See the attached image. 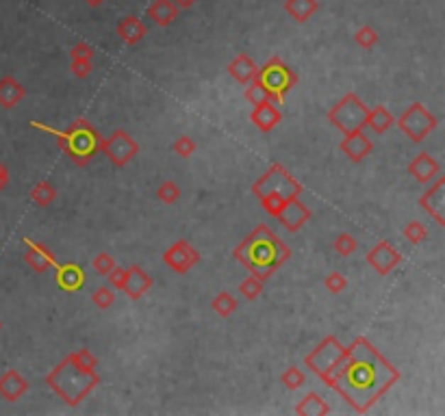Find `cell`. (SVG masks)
<instances>
[{
  "label": "cell",
  "mask_w": 445,
  "mask_h": 416,
  "mask_svg": "<svg viewBox=\"0 0 445 416\" xmlns=\"http://www.w3.org/2000/svg\"><path fill=\"white\" fill-rule=\"evenodd\" d=\"M402 373L365 336L354 338L335 362L324 384L335 390L354 412L367 414L397 382Z\"/></svg>",
  "instance_id": "cell-1"
},
{
  "label": "cell",
  "mask_w": 445,
  "mask_h": 416,
  "mask_svg": "<svg viewBox=\"0 0 445 416\" xmlns=\"http://www.w3.org/2000/svg\"><path fill=\"white\" fill-rule=\"evenodd\" d=\"M96 366H98L96 356L89 349H79L70 354L46 375V384L67 405L74 407L100 384V375Z\"/></svg>",
  "instance_id": "cell-2"
},
{
  "label": "cell",
  "mask_w": 445,
  "mask_h": 416,
  "mask_svg": "<svg viewBox=\"0 0 445 416\" xmlns=\"http://www.w3.org/2000/svg\"><path fill=\"white\" fill-rule=\"evenodd\" d=\"M233 256L250 271V276L265 282L291 258V249L265 223H261L233 249Z\"/></svg>",
  "instance_id": "cell-3"
},
{
  "label": "cell",
  "mask_w": 445,
  "mask_h": 416,
  "mask_svg": "<svg viewBox=\"0 0 445 416\" xmlns=\"http://www.w3.org/2000/svg\"><path fill=\"white\" fill-rule=\"evenodd\" d=\"M31 126L44 135L55 137L59 147L74 161V165H79V167L89 165V161L100 152L102 137L87 120H77L65 130H57V128L46 126L42 122H31Z\"/></svg>",
  "instance_id": "cell-4"
},
{
  "label": "cell",
  "mask_w": 445,
  "mask_h": 416,
  "mask_svg": "<svg viewBox=\"0 0 445 416\" xmlns=\"http://www.w3.org/2000/svg\"><path fill=\"white\" fill-rule=\"evenodd\" d=\"M256 81L265 87L272 102L282 104L287 94L295 87V83H298V74H295L280 57H272L258 67Z\"/></svg>",
  "instance_id": "cell-5"
},
{
  "label": "cell",
  "mask_w": 445,
  "mask_h": 416,
  "mask_svg": "<svg viewBox=\"0 0 445 416\" xmlns=\"http://www.w3.org/2000/svg\"><path fill=\"white\" fill-rule=\"evenodd\" d=\"M254 198H263L268 193H276L285 200L300 198L302 196V184L295 180L280 163H274L268 167V172L252 184Z\"/></svg>",
  "instance_id": "cell-6"
},
{
  "label": "cell",
  "mask_w": 445,
  "mask_h": 416,
  "mask_svg": "<svg viewBox=\"0 0 445 416\" xmlns=\"http://www.w3.org/2000/svg\"><path fill=\"white\" fill-rule=\"evenodd\" d=\"M367 106L365 102L356 96V94H346L335 106L328 111V122L335 126L337 130H341L344 135L348 133H356L365 128V120H367Z\"/></svg>",
  "instance_id": "cell-7"
},
{
  "label": "cell",
  "mask_w": 445,
  "mask_h": 416,
  "mask_svg": "<svg viewBox=\"0 0 445 416\" xmlns=\"http://www.w3.org/2000/svg\"><path fill=\"white\" fill-rule=\"evenodd\" d=\"M397 128L409 137L413 143H422L434 128H436V118L422 104V102H413L409 108H406L402 116L395 120Z\"/></svg>",
  "instance_id": "cell-8"
},
{
  "label": "cell",
  "mask_w": 445,
  "mask_h": 416,
  "mask_svg": "<svg viewBox=\"0 0 445 416\" xmlns=\"http://www.w3.org/2000/svg\"><path fill=\"white\" fill-rule=\"evenodd\" d=\"M100 152H104V157L111 161L114 167H124L139 154V143L126 130L118 128L106 139H102Z\"/></svg>",
  "instance_id": "cell-9"
},
{
  "label": "cell",
  "mask_w": 445,
  "mask_h": 416,
  "mask_svg": "<svg viewBox=\"0 0 445 416\" xmlns=\"http://www.w3.org/2000/svg\"><path fill=\"white\" fill-rule=\"evenodd\" d=\"M344 349H346V345H341V340L335 334H328L322 343L304 358V364H307V369H311L319 377V380H324L326 373L335 366V362L341 358Z\"/></svg>",
  "instance_id": "cell-10"
},
{
  "label": "cell",
  "mask_w": 445,
  "mask_h": 416,
  "mask_svg": "<svg viewBox=\"0 0 445 416\" xmlns=\"http://www.w3.org/2000/svg\"><path fill=\"white\" fill-rule=\"evenodd\" d=\"M163 262L176 274H187L189 269H194L196 264L200 262V252L187 241H176L163 254Z\"/></svg>",
  "instance_id": "cell-11"
},
{
  "label": "cell",
  "mask_w": 445,
  "mask_h": 416,
  "mask_svg": "<svg viewBox=\"0 0 445 416\" xmlns=\"http://www.w3.org/2000/svg\"><path fill=\"white\" fill-rule=\"evenodd\" d=\"M419 206L439 223V225H445V178L436 176L428 191L419 198Z\"/></svg>",
  "instance_id": "cell-12"
},
{
  "label": "cell",
  "mask_w": 445,
  "mask_h": 416,
  "mask_svg": "<svg viewBox=\"0 0 445 416\" xmlns=\"http://www.w3.org/2000/svg\"><path fill=\"white\" fill-rule=\"evenodd\" d=\"M365 258L369 264H372V269H376V274H380V276H389L402 262V254L389 241H380L378 245H374L367 252Z\"/></svg>",
  "instance_id": "cell-13"
},
{
  "label": "cell",
  "mask_w": 445,
  "mask_h": 416,
  "mask_svg": "<svg viewBox=\"0 0 445 416\" xmlns=\"http://www.w3.org/2000/svg\"><path fill=\"white\" fill-rule=\"evenodd\" d=\"M276 219L282 223V228H287L289 232H298L302 225L311 219V208L300 198H291V200L285 202V206L280 208Z\"/></svg>",
  "instance_id": "cell-14"
},
{
  "label": "cell",
  "mask_w": 445,
  "mask_h": 416,
  "mask_svg": "<svg viewBox=\"0 0 445 416\" xmlns=\"http://www.w3.org/2000/svg\"><path fill=\"white\" fill-rule=\"evenodd\" d=\"M55 280L57 286L65 293H77L85 284V271L77 262H57L55 264Z\"/></svg>",
  "instance_id": "cell-15"
},
{
  "label": "cell",
  "mask_w": 445,
  "mask_h": 416,
  "mask_svg": "<svg viewBox=\"0 0 445 416\" xmlns=\"http://www.w3.org/2000/svg\"><path fill=\"white\" fill-rule=\"evenodd\" d=\"M24 241V245H26V254H24V260H26V264L33 269V271H37V274H46L48 269H53L55 264H57V258L50 254V249H46V245H42V243H37V241H33V239H22Z\"/></svg>",
  "instance_id": "cell-16"
},
{
  "label": "cell",
  "mask_w": 445,
  "mask_h": 416,
  "mask_svg": "<svg viewBox=\"0 0 445 416\" xmlns=\"http://www.w3.org/2000/svg\"><path fill=\"white\" fill-rule=\"evenodd\" d=\"M339 147H341V152H344L350 161L361 163L365 157L372 154L374 143H372V139H369L363 130H356V133H348V135H344V139H341Z\"/></svg>",
  "instance_id": "cell-17"
},
{
  "label": "cell",
  "mask_w": 445,
  "mask_h": 416,
  "mask_svg": "<svg viewBox=\"0 0 445 416\" xmlns=\"http://www.w3.org/2000/svg\"><path fill=\"white\" fill-rule=\"evenodd\" d=\"M28 393V382L20 375V371L16 369H7L3 375H0V397L5 401H18Z\"/></svg>",
  "instance_id": "cell-18"
},
{
  "label": "cell",
  "mask_w": 445,
  "mask_h": 416,
  "mask_svg": "<svg viewBox=\"0 0 445 416\" xmlns=\"http://www.w3.org/2000/svg\"><path fill=\"white\" fill-rule=\"evenodd\" d=\"M282 116H280V111L274 106L272 100L263 102V104H258L252 108L250 113V122L261 130V133H272L278 124H280Z\"/></svg>",
  "instance_id": "cell-19"
},
{
  "label": "cell",
  "mask_w": 445,
  "mask_h": 416,
  "mask_svg": "<svg viewBox=\"0 0 445 416\" xmlns=\"http://www.w3.org/2000/svg\"><path fill=\"white\" fill-rule=\"evenodd\" d=\"M441 172V165L436 163L434 157H430L428 152H419L411 163H409V174L422 182V184H430Z\"/></svg>",
  "instance_id": "cell-20"
},
{
  "label": "cell",
  "mask_w": 445,
  "mask_h": 416,
  "mask_svg": "<svg viewBox=\"0 0 445 416\" xmlns=\"http://www.w3.org/2000/svg\"><path fill=\"white\" fill-rule=\"evenodd\" d=\"M153 288V278L148 276L139 264H133V267H128V278H126V284H124V293L133 299V301H137V299H141L148 291Z\"/></svg>",
  "instance_id": "cell-21"
},
{
  "label": "cell",
  "mask_w": 445,
  "mask_h": 416,
  "mask_svg": "<svg viewBox=\"0 0 445 416\" xmlns=\"http://www.w3.org/2000/svg\"><path fill=\"white\" fill-rule=\"evenodd\" d=\"M229 74L241 85H248L256 79V74H258V65L243 52H239L231 63H229Z\"/></svg>",
  "instance_id": "cell-22"
},
{
  "label": "cell",
  "mask_w": 445,
  "mask_h": 416,
  "mask_svg": "<svg viewBox=\"0 0 445 416\" xmlns=\"http://www.w3.org/2000/svg\"><path fill=\"white\" fill-rule=\"evenodd\" d=\"M116 33L120 35V40H122L124 44H128V46H137V44L143 40V37H145L148 28H145V24H143L139 18L128 16V18H122V20L118 22Z\"/></svg>",
  "instance_id": "cell-23"
},
{
  "label": "cell",
  "mask_w": 445,
  "mask_h": 416,
  "mask_svg": "<svg viewBox=\"0 0 445 416\" xmlns=\"http://www.w3.org/2000/svg\"><path fill=\"white\" fill-rule=\"evenodd\" d=\"M178 7L174 0H153L150 7L145 9V16L150 18L157 26H170L178 18Z\"/></svg>",
  "instance_id": "cell-24"
},
{
  "label": "cell",
  "mask_w": 445,
  "mask_h": 416,
  "mask_svg": "<svg viewBox=\"0 0 445 416\" xmlns=\"http://www.w3.org/2000/svg\"><path fill=\"white\" fill-rule=\"evenodd\" d=\"M26 96V89L13 79V77H3L0 79V106L3 108H13L18 106Z\"/></svg>",
  "instance_id": "cell-25"
},
{
  "label": "cell",
  "mask_w": 445,
  "mask_h": 416,
  "mask_svg": "<svg viewBox=\"0 0 445 416\" xmlns=\"http://www.w3.org/2000/svg\"><path fill=\"white\" fill-rule=\"evenodd\" d=\"M395 124V118L391 116V111L387 106H374L367 111V120H365V128H369L376 135H385L391 126Z\"/></svg>",
  "instance_id": "cell-26"
},
{
  "label": "cell",
  "mask_w": 445,
  "mask_h": 416,
  "mask_svg": "<svg viewBox=\"0 0 445 416\" xmlns=\"http://www.w3.org/2000/svg\"><path fill=\"white\" fill-rule=\"evenodd\" d=\"M293 412L298 416H326L330 414V405L317 393H309L302 401H298Z\"/></svg>",
  "instance_id": "cell-27"
},
{
  "label": "cell",
  "mask_w": 445,
  "mask_h": 416,
  "mask_svg": "<svg viewBox=\"0 0 445 416\" xmlns=\"http://www.w3.org/2000/svg\"><path fill=\"white\" fill-rule=\"evenodd\" d=\"M285 11L295 22H307L317 11V0H285Z\"/></svg>",
  "instance_id": "cell-28"
},
{
  "label": "cell",
  "mask_w": 445,
  "mask_h": 416,
  "mask_svg": "<svg viewBox=\"0 0 445 416\" xmlns=\"http://www.w3.org/2000/svg\"><path fill=\"white\" fill-rule=\"evenodd\" d=\"M237 299L229 293V291H221V293H217L215 297H213V301H211V308H213V313L215 315H219L221 319H229L235 310H237Z\"/></svg>",
  "instance_id": "cell-29"
},
{
  "label": "cell",
  "mask_w": 445,
  "mask_h": 416,
  "mask_svg": "<svg viewBox=\"0 0 445 416\" xmlns=\"http://www.w3.org/2000/svg\"><path fill=\"white\" fill-rule=\"evenodd\" d=\"M31 200L37 204V206H50L55 200H57V189L48 182V180H40L31 191Z\"/></svg>",
  "instance_id": "cell-30"
},
{
  "label": "cell",
  "mask_w": 445,
  "mask_h": 416,
  "mask_svg": "<svg viewBox=\"0 0 445 416\" xmlns=\"http://www.w3.org/2000/svg\"><path fill=\"white\" fill-rule=\"evenodd\" d=\"M354 42H356L361 48H365V50H372V48L378 44V33H376V28H372L369 24H365V26H361V28L354 33Z\"/></svg>",
  "instance_id": "cell-31"
},
{
  "label": "cell",
  "mask_w": 445,
  "mask_h": 416,
  "mask_svg": "<svg viewBox=\"0 0 445 416\" xmlns=\"http://www.w3.org/2000/svg\"><path fill=\"white\" fill-rule=\"evenodd\" d=\"M404 239L411 241L413 245H419L428 239V228L422 221H411L404 225Z\"/></svg>",
  "instance_id": "cell-32"
},
{
  "label": "cell",
  "mask_w": 445,
  "mask_h": 416,
  "mask_svg": "<svg viewBox=\"0 0 445 416\" xmlns=\"http://www.w3.org/2000/svg\"><path fill=\"white\" fill-rule=\"evenodd\" d=\"M304 373H302V369L300 366H289L282 375H280V382L289 388V390H298L302 384H304Z\"/></svg>",
  "instance_id": "cell-33"
},
{
  "label": "cell",
  "mask_w": 445,
  "mask_h": 416,
  "mask_svg": "<svg viewBox=\"0 0 445 416\" xmlns=\"http://www.w3.org/2000/svg\"><path fill=\"white\" fill-rule=\"evenodd\" d=\"M92 301H94V306H96V308L106 310V308L114 306V301H116V291L111 288V286H100L98 291H94Z\"/></svg>",
  "instance_id": "cell-34"
},
{
  "label": "cell",
  "mask_w": 445,
  "mask_h": 416,
  "mask_svg": "<svg viewBox=\"0 0 445 416\" xmlns=\"http://www.w3.org/2000/svg\"><path fill=\"white\" fill-rule=\"evenodd\" d=\"M239 293H241V297L254 301V299L261 297V293H263V282L258 280V278H254V276H250V278H246V280L239 284Z\"/></svg>",
  "instance_id": "cell-35"
},
{
  "label": "cell",
  "mask_w": 445,
  "mask_h": 416,
  "mask_svg": "<svg viewBox=\"0 0 445 416\" xmlns=\"http://www.w3.org/2000/svg\"><path fill=\"white\" fill-rule=\"evenodd\" d=\"M246 100L252 104V106H258V104H263L270 100V94L265 91V87L258 83L256 79L252 83H248V89H246Z\"/></svg>",
  "instance_id": "cell-36"
},
{
  "label": "cell",
  "mask_w": 445,
  "mask_h": 416,
  "mask_svg": "<svg viewBox=\"0 0 445 416\" xmlns=\"http://www.w3.org/2000/svg\"><path fill=\"white\" fill-rule=\"evenodd\" d=\"M157 196H159V200H161L163 204H174V202H178V198H180V189H178V184H176L174 180H165V182L159 184Z\"/></svg>",
  "instance_id": "cell-37"
},
{
  "label": "cell",
  "mask_w": 445,
  "mask_h": 416,
  "mask_svg": "<svg viewBox=\"0 0 445 416\" xmlns=\"http://www.w3.org/2000/svg\"><path fill=\"white\" fill-rule=\"evenodd\" d=\"M94 269L100 274V276H109L111 271H114L116 267H118V262H116V258L111 256V254H106V252H100L96 258H94Z\"/></svg>",
  "instance_id": "cell-38"
},
{
  "label": "cell",
  "mask_w": 445,
  "mask_h": 416,
  "mask_svg": "<svg viewBox=\"0 0 445 416\" xmlns=\"http://www.w3.org/2000/svg\"><path fill=\"white\" fill-rule=\"evenodd\" d=\"M324 286L328 288V293L339 295V293H344V291L348 288V280H346V276H344L341 271H332V274L326 276Z\"/></svg>",
  "instance_id": "cell-39"
},
{
  "label": "cell",
  "mask_w": 445,
  "mask_h": 416,
  "mask_svg": "<svg viewBox=\"0 0 445 416\" xmlns=\"http://www.w3.org/2000/svg\"><path fill=\"white\" fill-rule=\"evenodd\" d=\"M356 247H358L356 239H354L352 235H348V232H341V235L335 239V252H337L339 256H350V254L356 252Z\"/></svg>",
  "instance_id": "cell-40"
},
{
  "label": "cell",
  "mask_w": 445,
  "mask_h": 416,
  "mask_svg": "<svg viewBox=\"0 0 445 416\" xmlns=\"http://www.w3.org/2000/svg\"><path fill=\"white\" fill-rule=\"evenodd\" d=\"M174 152L180 157V159H189V157H194V152H196V141L192 139V137H178L176 141H174Z\"/></svg>",
  "instance_id": "cell-41"
},
{
  "label": "cell",
  "mask_w": 445,
  "mask_h": 416,
  "mask_svg": "<svg viewBox=\"0 0 445 416\" xmlns=\"http://www.w3.org/2000/svg\"><path fill=\"white\" fill-rule=\"evenodd\" d=\"M261 200V206H263V210L268 213V215H272V217H276L278 213H280V208L285 206V198H280V196H276V193H268V196H263V198H258Z\"/></svg>",
  "instance_id": "cell-42"
},
{
  "label": "cell",
  "mask_w": 445,
  "mask_h": 416,
  "mask_svg": "<svg viewBox=\"0 0 445 416\" xmlns=\"http://www.w3.org/2000/svg\"><path fill=\"white\" fill-rule=\"evenodd\" d=\"M94 55H96V50H94L89 44H85V42H79L77 46H74V48L70 50L72 61H92Z\"/></svg>",
  "instance_id": "cell-43"
},
{
  "label": "cell",
  "mask_w": 445,
  "mask_h": 416,
  "mask_svg": "<svg viewBox=\"0 0 445 416\" xmlns=\"http://www.w3.org/2000/svg\"><path fill=\"white\" fill-rule=\"evenodd\" d=\"M106 278H109V286H111V288L122 291V288H124V284H126V278H128V269H124V267H116V269L111 271Z\"/></svg>",
  "instance_id": "cell-44"
},
{
  "label": "cell",
  "mask_w": 445,
  "mask_h": 416,
  "mask_svg": "<svg viewBox=\"0 0 445 416\" xmlns=\"http://www.w3.org/2000/svg\"><path fill=\"white\" fill-rule=\"evenodd\" d=\"M70 69H72V74H74V77H77V79H87L89 74L94 72L92 61H72Z\"/></svg>",
  "instance_id": "cell-45"
},
{
  "label": "cell",
  "mask_w": 445,
  "mask_h": 416,
  "mask_svg": "<svg viewBox=\"0 0 445 416\" xmlns=\"http://www.w3.org/2000/svg\"><path fill=\"white\" fill-rule=\"evenodd\" d=\"M9 180H11V174H9V169H7V165L0 161V193L5 191V189L9 186Z\"/></svg>",
  "instance_id": "cell-46"
},
{
  "label": "cell",
  "mask_w": 445,
  "mask_h": 416,
  "mask_svg": "<svg viewBox=\"0 0 445 416\" xmlns=\"http://www.w3.org/2000/svg\"><path fill=\"white\" fill-rule=\"evenodd\" d=\"M196 3H198V0H174V5H176L178 9H192Z\"/></svg>",
  "instance_id": "cell-47"
},
{
  "label": "cell",
  "mask_w": 445,
  "mask_h": 416,
  "mask_svg": "<svg viewBox=\"0 0 445 416\" xmlns=\"http://www.w3.org/2000/svg\"><path fill=\"white\" fill-rule=\"evenodd\" d=\"M85 3H87L89 7H94V9H96V7H102V5L106 3V0H85Z\"/></svg>",
  "instance_id": "cell-48"
},
{
  "label": "cell",
  "mask_w": 445,
  "mask_h": 416,
  "mask_svg": "<svg viewBox=\"0 0 445 416\" xmlns=\"http://www.w3.org/2000/svg\"><path fill=\"white\" fill-rule=\"evenodd\" d=\"M0 330H3V323H0Z\"/></svg>",
  "instance_id": "cell-49"
}]
</instances>
